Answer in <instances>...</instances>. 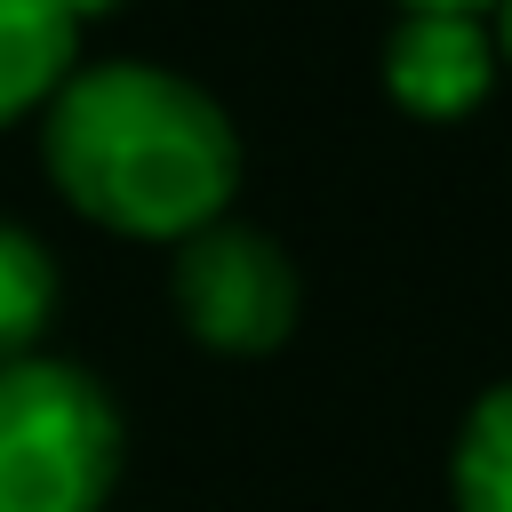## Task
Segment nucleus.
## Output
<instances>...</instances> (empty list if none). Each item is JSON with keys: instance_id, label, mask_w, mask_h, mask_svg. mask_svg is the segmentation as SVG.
Masks as SVG:
<instances>
[{"instance_id": "nucleus-5", "label": "nucleus", "mask_w": 512, "mask_h": 512, "mask_svg": "<svg viewBox=\"0 0 512 512\" xmlns=\"http://www.w3.org/2000/svg\"><path fill=\"white\" fill-rule=\"evenodd\" d=\"M80 16L64 0H0V120H24L72 80Z\"/></svg>"}, {"instance_id": "nucleus-3", "label": "nucleus", "mask_w": 512, "mask_h": 512, "mask_svg": "<svg viewBox=\"0 0 512 512\" xmlns=\"http://www.w3.org/2000/svg\"><path fill=\"white\" fill-rule=\"evenodd\" d=\"M168 288H176L184 328L224 360H256V352L288 344V328H296V264H288V248L264 240L256 224H232V216H216L192 240H176Z\"/></svg>"}, {"instance_id": "nucleus-7", "label": "nucleus", "mask_w": 512, "mask_h": 512, "mask_svg": "<svg viewBox=\"0 0 512 512\" xmlns=\"http://www.w3.org/2000/svg\"><path fill=\"white\" fill-rule=\"evenodd\" d=\"M48 320H56V264L24 224H0V368L24 360Z\"/></svg>"}, {"instance_id": "nucleus-9", "label": "nucleus", "mask_w": 512, "mask_h": 512, "mask_svg": "<svg viewBox=\"0 0 512 512\" xmlns=\"http://www.w3.org/2000/svg\"><path fill=\"white\" fill-rule=\"evenodd\" d=\"M496 56H512V0H496Z\"/></svg>"}, {"instance_id": "nucleus-6", "label": "nucleus", "mask_w": 512, "mask_h": 512, "mask_svg": "<svg viewBox=\"0 0 512 512\" xmlns=\"http://www.w3.org/2000/svg\"><path fill=\"white\" fill-rule=\"evenodd\" d=\"M448 496L456 512H512V384L480 392L448 448Z\"/></svg>"}, {"instance_id": "nucleus-2", "label": "nucleus", "mask_w": 512, "mask_h": 512, "mask_svg": "<svg viewBox=\"0 0 512 512\" xmlns=\"http://www.w3.org/2000/svg\"><path fill=\"white\" fill-rule=\"evenodd\" d=\"M120 480L112 392L48 352L0 368V512H104Z\"/></svg>"}, {"instance_id": "nucleus-1", "label": "nucleus", "mask_w": 512, "mask_h": 512, "mask_svg": "<svg viewBox=\"0 0 512 512\" xmlns=\"http://www.w3.org/2000/svg\"><path fill=\"white\" fill-rule=\"evenodd\" d=\"M48 176L104 232L192 240L240 184V136L184 72L88 64L48 96Z\"/></svg>"}, {"instance_id": "nucleus-8", "label": "nucleus", "mask_w": 512, "mask_h": 512, "mask_svg": "<svg viewBox=\"0 0 512 512\" xmlns=\"http://www.w3.org/2000/svg\"><path fill=\"white\" fill-rule=\"evenodd\" d=\"M424 8H448V16H480V8H496V0H400V16H424Z\"/></svg>"}, {"instance_id": "nucleus-4", "label": "nucleus", "mask_w": 512, "mask_h": 512, "mask_svg": "<svg viewBox=\"0 0 512 512\" xmlns=\"http://www.w3.org/2000/svg\"><path fill=\"white\" fill-rule=\"evenodd\" d=\"M496 80V32L480 16H448V8H424V16H400L392 40H384V88L400 112L416 120H456L488 96Z\"/></svg>"}, {"instance_id": "nucleus-10", "label": "nucleus", "mask_w": 512, "mask_h": 512, "mask_svg": "<svg viewBox=\"0 0 512 512\" xmlns=\"http://www.w3.org/2000/svg\"><path fill=\"white\" fill-rule=\"evenodd\" d=\"M64 8H72V16H96V8H112V0H64Z\"/></svg>"}]
</instances>
